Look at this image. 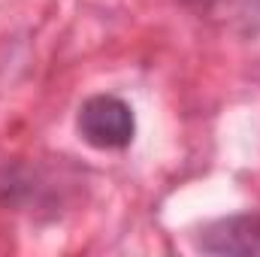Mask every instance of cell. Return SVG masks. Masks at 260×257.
Listing matches in <instances>:
<instances>
[{"mask_svg": "<svg viewBox=\"0 0 260 257\" xmlns=\"http://www.w3.org/2000/svg\"><path fill=\"white\" fill-rule=\"evenodd\" d=\"M194 248L212 257H260V212H239L206 221L194 236Z\"/></svg>", "mask_w": 260, "mask_h": 257, "instance_id": "7a4b0ae2", "label": "cell"}, {"mask_svg": "<svg viewBox=\"0 0 260 257\" xmlns=\"http://www.w3.org/2000/svg\"><path fill=\"white\" fill-rule=\"evenodd\" d=\"M188 9H194L200 15H209V12H218L221 6H230V3H236V0H182Z\"/></svg>", "mask_w": 260, "mask_h": 257, "instance_id": "3957f363", "label": "cell"}, {"mask_svg": "<svg viewBox=\"0 0 260 257\" xmlns=\"http://www.w3.org/2000/svg\"><path fill=\"white\" fill-rule=\"evenodd\" d=\"M76 133L97 151H124L136 139V115L118 94H91L76 112Z\"/></svg>", "mask_w": 260, "mask_h": 257, "instance_id": "6da1fadb", "label": "cell"}]
</instances>
